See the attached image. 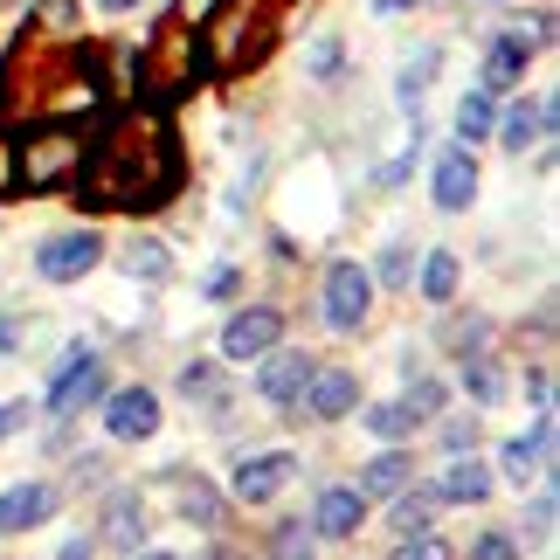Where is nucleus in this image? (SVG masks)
Instances as JSON below:
<instances>
[{
	"mask_svg": "<svg viewBox=\"0 0 560 560\" xmlns=\"http://www.w3.org/2000/svg\"><path fill=\"white\" fill-rule=\"evenodd\" d=\"M187 180V160H180V139L174 125H166V112H118L112 125L97 132V145L83 153L77 166V201L97 208V214H153L180 194Z\"/></svg>",
	"mask_w": 560,
	"mask_h": 560,
	"instance_id": "1",
	"label": "nucleus"
},
{
	"mask_svg": "<svg viewBox=\"0 0 560 560\" xmlns=\"http://www.w3.org/2000/svg\"><path fill=\"white\" fill-rule=\"evenodd\" d=\"M284 8L291 0H214L208 21L194 28V49H201V70L208 77H243L270 56L277 28H284Z\"/></svg>",
	"mask_w": 560,
	"mask_h": 560,
	"instance_id": "2",
	"label": "nucleus"
},
{
	"mask_svg": "<svg viewBox=\"0 0 560 560\" xmlns=\"http://www.w3.org/2000/svg\"><path fill=\"white\" fill-rule=\"evenodd\" d=\"M77 166H83V132L70 118H42V125H28V139L14 145V194L21 187L56 194V187L77 180Z\"/></svg>",
	"mask_w": 560,
	"mask_h": 560,
	"instance_id": "3",
	"label": "nucleus"
},
{
	"mask_svg": "<svg viewBox=\"0 0 560 560\" xmlns=\"http://www.w3.org/2000/svg\"><path fill=\"white\" fill-rule=\"evenodd\" d=\"M139 77L153 83V97H180L194 83V35L187 21H166V28L153 35V49L139 56Z\"/></svg>",
	"mask_w": 560,
	"mask_h": 560,
	"instance_id": "4",
	"label": "nucleus"
},
{
	"mask_svg": "<svg viewBox=\"0 0 560 560\" xmlns=\"http://www.w3.org/2000/svg\"><path fill=\"white\" fill-rule=\"evenodd\" d=\"M368 305H374V277L360 264H332L326 270V326L332 332H360L368 326Z\"/></svg>",
	"mask_w": 560,
	"mask_h": 560,
	"instance_id": "5",
	"label": "nucleus"
},
{
	"mask_svg": "<svg viewBox=\"0 0 560 560\" xmlns=\"http://www.w3.org/2000/svg\"><path fill=\"white\" fill-rule=\"evenodd\" d=\"M97 256H104L97 235L91 229H70V235H49V243H42L35 270H42V284H77V277L97 270Z\"/></svg>",
	"mask_w": 560,
	"mask_h": 560,
	"instance_id": "6",
	"label": "nucleus"
},
{
	"mask_svg": "<svg viewBox=\"0 0 560 560\" xmlns=\"http://www.w3.org/2000/svg\"><path fill=\"white\" fill-rule=\"evenodd\" d=\"M291 478H298V457H291V450H264V457H243V464H235V485L229 491L243 505H270Z\"/></svg>",
	"mask_w": 560,
	"mask_h": 560,
	"instance_id": "7",
	"label": "nucleus"
},
{
	"mask_svg": "<svg viewBox=\"0 0 560 560\" xmlns=\"http://www.w3.org/2000/svg\"><path fill=\"white\" fill-rule=\"evenodd\" d=\"M97 381H104L97 374V353L91 347H70V353L56 360V381H49V416H77V408L97 395Z\"/></svg>",
	"mask_w": 560,
	"mask_h": 560,
	"instance_id": "8",
	"label": "nucleus"
},
{
	"mask_svg": "<svg viewBox=\"0 0 560 560\" xmlns=\"http://www.w3.org/2000/svg\"><path fill=\"white\" fill-rule=\"evenodd\" d=\"M104 429H112L118 443H145L160 429V395L153 387H118V395L104 401Z\"/></svg>",
	"mask_w": 560,
	"mask_h": 560,
	"instance_id": "9",
	"label": "nucleus"
},
{
	"mask_svg": "<svg viewBox=\"0 0 560 560\" xmlns=\"http://www.w3.org/2000/svg\"><path fill=\"white\" fill-rule=\"evenodd\" d=\"M277 332H284V312L249 305V312H235L229 326H222V353H229V360H256V353L277 347Z\"/></svg>",
	"mask_w": 560,
	"mask_h": 560,
	"instance_id": "10",
	"label": "nucleus"
},
{
	"mask_svg": "<svg viewBox=\"0 0 560 560\" xmlns=\"http://www.w3.org/2000/svg\"><path fill=\"white\" fill-rule=\"evenodd\" d=\"M298 401H305L312 422H339L360 401V381L347 368H312V381H305V395H298Z\"/></svg>",
	"mask_w": 560,
	"mask_h": 560,
	"instance_id": "11",
	"label": "nucleus"
},
{
	"mask_svg": "<svg viewBox=\"0 0 560 560\" xmlns=\"http://www.w3.org/2000/svg\"><path fill=\"white\" fill-rule=\"evenodd\" d=\"M470 201H478V166H470L464 145H450V153L436 160V208L443 214H464Z\"/></svg>",
	"mask_w": 560,
	"mask_h": 560,
	"instance_id": "12",
	"label": "nucleus"
},
{
	"mask_svg": "<svg viewBox=\"0 0 560 560\" xmlns=\"http://www.w3.org/2000/svg\"><path fill=\"white\" fill-rule=\"evenodd\" d=\"M56 512V485H14V491H0V533H28V526H42Z\"/></svg>",
	"mask_w": 560,
	"mask_h": 560,
	"instance_id": "13",
	"label": "nucleus"
},
{
	"mask_svg": "<svg viewBox=\"0 0 560 560\" xmlns=\"http://www.w3.org/2000/svg\"><path fill=\"white\" fill-rule=\"evenodd\" d=\"M547 450H553V416H540V422H533V436L505 443V478H512V485H533V478H547Z\"/></svg>",
	"mask_w": 560,
	"mask_h": 560,
	"instance_id": "14",
	"label": "nucleus"
},
{
	"mask_svg": "<svg viewBox=\"0 0 560 560\" xmlns=\"http://www.w3.org/2000/svg\"><path fill=\"white\" fill-rule=\"evenodd\" d=\"M478 499H491V470L457 450V464L436 478V505H478Z\"/></svg>",
	"mask_w": 560,
	"mask_h": 560,
	"instance_id": "15",
	"label": "nucleus"
},
{
	"mask_svg": "<svg viewBox=\"0 0 560 560\" xmlns=\"http://www.w3.org/2000/svg\"><path fill=\"white\" fill-rule=\"evenodd\" d=\"M360 520H368V499H360V491H347V485L318 491V533H326V540H353Z\"/></svg>",
	"mask_w": 560,
	"mask_h": 560,
	"instance_id": "16",
	"label": "nucleus"
},
{
	"mask_svg": "<svg viewBox=\"0 0 560 560\" xmlns=\"http://www.w3.org/2000/svg\"><path fill=\"white\" fill-rule=\"evenodd\" d=\"M312 368L318 360H305V353H270V368H264V401H298L305 395V381H312Z\"/></svg>",
	"mask_w": 560,
	"mask_h": 560,
	"instance_id": "17",
	"label": "nucleus"
},
{
	"mask_svg": "<svg viewBox=\"0 0 560 560\" xmlns=\"http://www.w3.org/2000/svg\"><path fill=\"white\" fill-rule=\"evenodd\" d=\"M408 478H416V464L401 450H387V457H374L360 470V499H395V491H408Z\"/></svg>",
	"mask_w": 560,
	"mask_h": 560,
	"instance_id": "18",
	"label": "nucleus"
},
{
	"mask_svg": "<svg viewBox=\"0 0 560 560\" xmlns=\"http://www.w3.org/2000/svg\"><path fill=\"white\" fill-rule=\"evenodd\" d=\"M499 132H505V145H512V153H526L533 139H547V132H553V97H547V104H512Z\"/></svg>",
	"mask_w": 560,
	"mask_h": 560,
	"instance_id": "19",
	"label": "nucleus"
},
{
	"mask_svg": "<svg viewBox=\"0 0 560 560\" xmlns=\"http://www.w3.org/2000/svg\"><path fill=\"white\" fill-rule=\"evenodd\" d=\"M139 533H145V505L132 499V491H118V499L104 505V540L125 547V553H139Z\"/></svg>",
	"mask_w": 560,
	"mask_h": 560,
	"instance_id": "20",
	"label": "nucleus"
},
{
	"mask_svg": "<svg viewBox=\"0 0 560 560\" xmlns=\"http://www.w3.org/2000/svg\"><path fill=\"white\" fill-rule=\"evenodd\" d=\"M436 62H443L436 49H422V56H408V62H401V83H395V97L408 104V112H416V104H422V91L436 83Z\"/></svg>",
	"mask_w": 560,
	"mask_h": 560,
	"instance_id": "21",
	"label": "nucleus"
},
{
	"mask_svg": "<svg viewBox=\"0 0 560 560\" xmlns=\"http://www.w3.org/2000/svg\"><path fill=\"white\" fill-rule=\"evenodd\" d=\"M491 125H499V112H491V91H470V97L457 104V139H464V145H478Z\"/></svg>",
	"mask_w": 560,
	"mask_h": 560,
	"instance_id": "22",
	"label": "nucleus"
},
{
	"mask_svg": "<svg viewBox=\"0 0 560 560\" xmlns=\"http://www.w3.org/2000/svg\"><path fill=\"white\" fill-rule=\"evenodd\" d=\"M464 395H470V401H485V408L499 401V395H505V374H499V360H464Z\"/></svg>",
	"mask_w": 560,
	"mask_h": 560,
	"instance_id": "23",
	"label": "nucleus"
},
{
	"mask_svg": "<svg viewBox=\"0 0 560 560\" xmlns=\"http://www.w3.org/2000/svg\"><path fill=\"white\" fill-rule=\"evenodd\" d=\"M450 291H457V256H450V249H436V256L422 264V298H429V305H443Z\"/></svg>",
	"mask_w": 560,
	"mask_h": 560,
	"instance_id": "24",
	"label": "nucleus"
},
{
	"mask_svg": "<svg viewBox=\"0 0 560 560\" xmlns=\"http://www.w3.org/2000/svg\"><path fill=\"white\" fill-rule=\"evenodd\" d=\"M125 270L145 277V284H160V277L174 270V264H166V243H132V249H125Z\"/></svg>",
	"mask_w": 560,
	"mask_h": 560,
	"instance_id": "25",
	"label": "nucleus"
},
{
	"mask_svg": "<svg viewBox=\"0 0 560 560\" xmlns=\"http://www.w3.org/2000/svg\"><path fill=\"white\" fill-rule=\"evenodd\" d=\"M368 429H374V436H381V443H401V436H408V429H416V416H408V401H381V408H374V416H368Z\"/></svg>",
	"mask_w": 560,
	"mask_h": 560,
	"instance_id": "26",
	"label": "nucleus"
},
{
	"mask_svg": "<svg viewBox=\"0 0 560 560\" xmlns=\"http://www.w3.org/2000/svg\"><path fill=\"white\" fill-rule=\"evenodd\" d=\"M429 512H436V491H422V499L395 491V533H429Z\"/></svg>",
	"mask_w": 560,
	"mask_h": 560,
	"instance_id": "27",
	"label": "nucleus"
},
{
	"mask_svg": "<svg viewBox=\"0 0 560 560\" xmlns=\"http://www.w3.org/2000/svg\"><path fill=\"white\" fill-rule=\"evenodd\" d=\"M180 395H187V401H222V387H214V368H208V360H187V368H180Z\"/></svg>",
	"mask_w": 560,
	"mask_h": 560,
	"instance_id": "28",
	"label": "nucleus"
},
{
	"mask_svg": "<svg viewBox=\"0 0 560 560\" xmlns=\"http://www.w3.org/2000/svg\"><path fill=\"white\" fill-rule=\"evenodd\" d=\"M180 512H187L194 526H214V520H222V499H214L208 485H187V491H180Z\"/></svg>",
	"mask_w": 560,
	"mask_h": 560,
	"instance_id": "29",
	"label": "nucleus"
},
{
	"mask_svg": "<svg viewBox=\"0 0 560 560\" xmlns=\"http://www.w3.org/2000/svg\"><path fill=\"white\" fill-rule=\"evenodd\" d=\"M395 560H457L436 533H401V547H395Z\"/></svg>",
	"mask_w": 560,
	"mask_h": 560,
	"instance_id": "30",
	"label": "nucleus"
},
{
	"mask_svg": "<svg viewBox=\"0 0 560 560\" xmlns=\"http://www.w3.org/2000/svg\"><path fill=\"white\" fill-rule=\"evenodd\" d=\"M339 62H347L339 35H318V42H312V77H318V83H332V77H339Z\"/></svg>",
	"mask_w": 560,
	"mask_h": 560,
	"instance_id": "31",
	"label": "nucleus"
},
{
	"mask_svg": "<svg viewBox=\"0 0 560 560\" xmlns=\"http://www.w3.org/2000/svg\"><path fill=\"white\" fill-rule=\"evenodd\" d=\"M21 339H35V318L28 312H0V353H21Z\"/></svg>",
	"mask_w": 560,
	"mask_h": 560,
	"instance_id": "32",
	"label": "nucleus"
},
{
	"mask_svg": "<svg viewBox=\"0 0 560 560\" xmlns=\"http://www.w3.org/2000/svg\"><path fill=\"white\" fill-rule=\"evenodd\" d=\"M270 560H318L312 540H305V526H284V533H277V540H270Z\"/></svg>",
	"mask_w": 560,
	"mask_h": 560,
	"instance_id": "33",
	"label": "nucleus"
},
{
	"mask_svg": "<svg viewBox=\"0 0 560 560\" xmlns=\"http://www.w3.org/2000/svg\"><path fill=\"white\" fill-rule=\"evenodd\" d=\"M470 560H520V540H512V533H485V540L470 547Z\"/></svg>",
	"mask_w": 560,
	"mask_h": 560,
	"instance_id": "34",
	"label": "nucleus"
},
{
	"mask_svg": "<svg viewBox=\"0 0 560 560\" xmlns=\"http://www.w3.org/2000/svg\"><path fill=\"white\" fill-rule=\"evenodd\" d=\"M436 408H443V387L436 381H416V387H408V416H436Z\"/></svg>",
	"mask_w": 560,
	"mask_h": 560,
	"instance_id": "35",
	"label": "nucleus"
},
{
	"mask_svg": "<svg viewBox=\"0 0 560 560\" xmlns=\"http://www.w3.org/2000/svg\"><path fill=\"white\" fill-rule=\"evenodd\" d=\"M21 422H35V408H28V401H0V443H8Z\"/></svg>",
	"mask_w": 560,
	"mask_h": 560,
	"instance_id": "36",
	"label": "nucleus"
},
{
	"mask_svg": "<svg viewBox=\"0 0 560 560\" xmlns=\"http://www.w3.org/2000/svg\"><path fill=\"white\" fill-rule=\"evenodd\" d=\"M443 443H450V450H470V443H478V422H450Z\"/></svg>",
	"mask_w": 560,
	"mask_h": 560,
	"instance_id": "37",
	"label": "nucleus"
},
{
	"mask_svg": "<svg viewBox=\"0 0 560 560\" xmlns=\"http://www.w3.org/2000/svg\"><path fill=\"white\" fill-rule=\"evenodd\" d=\"M387 284H408V249H387V264H381Z\"/></svg>",
	"mask_w": 560,
	"mask_h": 560,
	"instance_id": "38",
	"label": "nucleus"
},
{
	"mask_svg": "<svg viewBox=\"0 0 560 560\" xmlns=\"http://www.w3.org/2000/svg\"><path fill=\"white\" fill-rule=\"evenodd\" d=\"M8 194H14V145L0 139V201H8Z\"/></svg>",
	"mask_w": 560,
	"mask_h": 560,
	"instance_id": "39",
	"label": "nucleus"
},
{
	"mask_svg": "<svg viewBox=\"0 0 560 560\" xmlns=\"http://www.w3.org/2000/svg\"><path fill=\"white\" fill-rule=\"evenodd\" d=\"M62 560H97V547L91 540H70V547H62Z\"/></svg>",
	"mask_w": 560,
	"mask_h": 560,
	"instance_id": "40",
	"label": "nucleus"
},
{
	"mask_svg": "<svg viewBox=\"0 0 560 560\" xmlns=\"http://www.w3.org/2000/svg\"><path fill=\"white\" fill-rule=\"evenodd\" d=\"M374 8H381V14H401V8H416V0H374Z\"/></svg>",
	"mask_w": 560,
	"mask_h": 560,
	"instance_id": "41",
	"label": "nucleus"
},
{
	"mask_svg": "<svg viewBox=\"0 0 560 560\" xmlns=\"http://www.w3.org/2000/svg\"><path fill=\"white\" fill-rule=\"evenodd\" d=\"M104 8H139V0H104Z\"/></svg>",
	"mask_w": 560,
	"mask_h": 560,
	"instance_id": "42",
	"label": "nucleus"
},
{
	"mask_svg": "<svg viewBox=\"0 0 560 560\" xmlns=\"http://www.w3.org/2000/svg\"><path fill=\"white\" fill-rule=\"evenodd\" d=\"M139 560H174V553H139Z\"/></svg>",
	"mask_w": 560,
	"mask_h": 560,
	"instance_id": "43",
	"label": "nucleus"
},
{
	"mask_svg": "<svg viewBox=\"0 0 560 560\" xmlns=\"http://www.w3.org/2000/svg\"><path fill=\"white\" fill-rule=\"evenodd\" d=\"M201 560H229V553H201Z\"/></svg>",
	"mask_w": 560,
	"mask_h": 560,
	"instance_id": "44",
	"label": "nucleus"
}]
</instances>
